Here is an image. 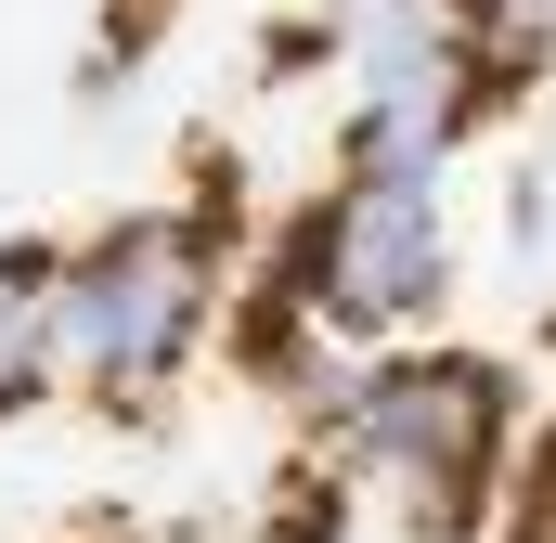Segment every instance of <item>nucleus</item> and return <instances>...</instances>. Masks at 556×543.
<instances>
[{
	"mask_svg": "<svg viewBox=\"0 0 556 543\" xmlns=\"http://www.w3.org/2000/svg\"><path fill=\"white\" fill-rule=\"evenodd\" d=\"M453 311V220H440V181H324L298 220H285L273 272H260V324H247V350H260V376H273L285 402H324L389 350V337H415Z\"/></svg>",
	"mask_w": 556,
	"mask_h": 543,
	"instance_id": "f257e3e1",
	"label": "nucleus"
},
{
	"mask_svg": "<svg viewBox=\"0 0 556 543\" xmlns=\"http://www.w3.org/2000/svg\"><path fill=\"white\" fill-rule=\"evenodd\" d=\"M324 466H337V505L466 543L518 466V376L492 350H376L324 402Z\"/></svg>",
	"mask_w": 556,
	"mask_h": 543,
	"instance_id": "f03ea898",
	"label": "nucleus"
},
{
	"mask_svg": "<svg viewBox=\"0 0 556 543\" xmlns=\"http://www.w3.org/2000/svg\"><path fill=\"white\" fill-rule=\"evenodd\" d=\"M324 65H337V168L350 181H440L466 130L505 104L479 26L453 0H337Z\"/></svg>",
	"mask_w": 556,
	"mask_h": 543,
	"instance_id": "7ed1b4c3",
	"label": "nucleus"
},
{
	"mask_svg": "<svg viewBox=\"0 0 556 543\" xmlns=\"http://www.w3.org/2000/svg\"><path fill=\"white\" fill-rule=\"evenodd\" d=\"M220 260H233V233H220L207 207H130V220H104L91 247H65L78 389L155 402V389L194 363V337H207V311H220V285H233Z\"/></svg>",
	"mask_w": 556,
	"mask_h": 543,
	"instance_id": "20e7f679",
	"label": "nucleus"
},
{
	"mask_svg": "<svg viewBox=\"0 0 556 543\" xmlns=\"http://www.w3.org/2000/svg\"><path fill=\"white\" fill-rule=\"evenodd\" d=\"M78 389V337H65V247L13 233L0 247V427H26L39 402Z\"/></svg>",
	"mask_w": 556,
	"mask_h": 543,
	"instance_id": "39448f33",
	"label": "nucleus"
},
{
	"mask_svg": "<svg viewBox=\"0 0 556 543\" xmlns=\"http://www.w3.org/2000/svg\"><path fill=\"white\" fill-rule=\"evenodd\" d=\"M453 13L479 26V52H492V78H505V91L556 52V0H453Z\"/></svg>",
	"mask_w": 556,
	"mask_h": 543,
	"instance_id": "423d86ee",
	"label": "nucleus"
},
{
	"mask_svg": "<svg viewBox=\"0 0 556 543\" xmlns=\"http://www.w3.org/2000/svg\"><path fill=\"white\" fill-rule=\"evenodd\" d=\"M505 247H518V272L556 260V168L531 155V168H505Z\"/></svg>",
	"mask_w": 556,
	"mask_h": 543,
	"instance_id": "0eeeda50",
	"label": "nucleus"
}]
</instances>
